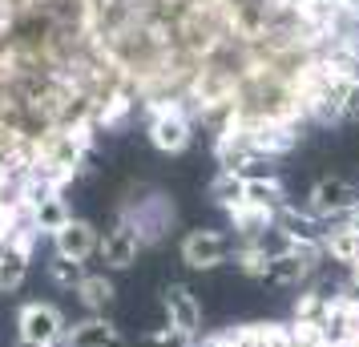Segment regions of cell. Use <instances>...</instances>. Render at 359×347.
I'll return each instance as SVG.
<instances>
[{
	"label": "cell",
	"mask_w": 359,
	"mask_h": 347,
	"mask_svg": "<svg viewBox=\"0 0 359 347\" xmlns=\"http://www.w3.org/2000/svg\"><path fill=\"white\" fill-rule=\"evenodd\" d=\"M117 222L130 226L142 247H154V243H162L165 234L174 231L178 210H174V202L165 198L162 190H133L130 198L117 206Z\"/></svg>",
	"instance_id": "6da1fadb"
},
{
	"label": "cell",
	"mask_w": 359,
	"mask_h": 347,
	"mask_svg": "<svg viewBox=\"0 0 359 347\" xmlns=\"http://www.w3.org/2000/svg\"><path fill=\"white\" fill-rule=\"evenodd\" d=\"M146 114H149L146 133H149V142H154V149H162V154H182V149L190 146L194 121L182 109V101H174V97L146 101Z\"/></svg>",
	"instance_id": "7a4b0ae2"
},
{
	"label": "cell",
	"mask_w": 359,
	"mask_h": 347,
	"mask_svg": "<svg viewBox=\"0 0 359 347\" xmlns=\"http://www.w3.org/2000/svg\"><path fill=\"white\" fill-rule=\"evenodd\" d=\"M65 327L69 319L61 315L57 303H25L17 311V335H20V347H61L65 339Z\"/></svg>",
	"instance_id": "3957f363"
},
{
	"label": "cell",
	"mask_w": 359,
	"mask_h": 347,
	"mask_svg": "<svg viewBox=\"0 0 359 347\" xmlns=\"http://www.w3.org/2000/svg\"><path fill=\"white\" fill-rule=\"evenodd\" d=\"M182 263L190 266V271H214V266H222L230 259V238L222 231H190L182 238Z\"/></svg>",
	"instance_id": "277c9868"
},
{
	"label": "cell",
	"mask_w": 359,
	"mask_h": 347,
	"mask_svg": "<svg viewBox=\"0 0 359 347\" xmlns=\"http://www.w3.org/2000/svg\"><path fill=\"white\" fill-rule=\"evenodd\" d=\"M355 206H359V186L343 182V178H319L311 186V215H319L323 222L343 218Z\"/></svg>",
	"instance_id": "5b68a950"
},
{
	"label": "cell",
	"mask_w": 359,
	"mask_h": 347,
	"mask_svg": "<svg viewBox=\"0 0 359 347\" xmlns=\"http://www.w3.org/2000/svg\"><path fill=\"white\" fill-rule=\"evenodd\" d=\"M162 307H165V323H170V327H178L182 335L198 339V331H202V303L194 299L190 287L170 283L162 291Z\"/></svg>",
	"instance_id": "8992f818"
},
{
	"label": "cell",
	"mask_w": 359,
	"mask_h": 347,
	"mask_svg": "<svg viewBox=\"0 0 359 347\" xmlns=\"http://www.w3.org/2000/svg\"><path fill=\"white\" fill-rule=\"evenodd\" d=\"M97 243H101V234H97L93 222L69 218L65 226L53 234V254H61V259H69V263H85V259L97 254Z\"/></svg>",
	"instance_id": "52a82bcc"
},
{
	"label": "cell",
	"mask_w": 359,
	"mask_h": 347,
	"mask_svg": "<svg viewBox=\"0 0 359 347\" xmlns=\"http://www.w3.org/2000/svg\"><path fill=\"white\" fill-rule=\"evenodd\" d=\"M61 347H126V335L105 315H85V319H77V323L65 327Z\"/></svg>",
	"instance_id": "ba28073f"
},
{
	"label": "cell",
	"mask_w": 359,
	"mask_h": 347,
	"mask_svg": "<svg viewBox=\"0 0 359 347\" xmlns=\"http://www.w3.org/2000/svg\"><path fill=\"white\" fill-rule=\"evenodd\" d=\"M97 254H101V263L109 266V271H126V266L137 263V254H142V243H137V234H133L130 226L114 222V226L105 231V238L97 243Z\"/></svg>",
	"instance_id": "9c48e42d"
},
{
	"label": "cell",
	"mask_w": 359,
	"mask_h": 347,
	"mask_svg": "<svg viewBox=\"0 0 359 347\" xmlns=\"http://www.w3.org/2000/svg\"><path fill=\"white\" fill-rule=\"evenodd\" d=\"M226 218H230V231L234 234L255 238V234H262V231L275 226L278 210L275 206H259V202H250V198H238L234 206H226Z\"/></svg>",
	"instance_id": "30bf717a"
},
{
	"label": "cell",
	"mask_w": 359,
	"mask_h": 347,
	"mask_svg": "<svg viewBox=\"0 0 359 347\" xmlns=\"http://www.w3.org/2000/svg\"><path fill=\"white\" fill-rule=\"evenodd\" d=\"M319 247H323V259H331V263H343V266L359 263V231H351L343 218H331L327 222Z\"/></svg>",
	"instance_id": "8fae6325"
},
{
	"label": "cell",
	"mask_w": 359,
	"mask_h": 347,
	"mask_svg": "<svg viewBox=\"0 0 359 347\" xmlns=\"http://www.w3.org/2000/svg\"><path fill=\"white\" fill-rule=\"evenodd\" d=\"M73 295L81 299V307L89 315H105L109 307H114L117 287H114V279H109L105 271H101V275H89V271H85V279L77 283V291H73Z\"/></svg>",
	"instance_id": "7c38bea8"
},
{
	"label": "cell",
	"mask_w": 359,
	"mask_h": 347,
	"mask_svg": "<svg viewBox=\"0 0 359 347\" xmlns=\"http://www.w3.org/2000/svg\"><path fill=\"white\" fill-rule=\"evenodd\" d=\"M243 198H250V202H259V206H287V186H283V178L278 174H250L246 178V194Z\"/></svg>",
	"instance_id": "4fadbf2b"
},
{
	"label": "cell",
	"mask_w": 359,
	"mask_h": 347,
	"mask_svg": "<svg viewBox=\"0 0 359 347\" xmlns=\"http://www.w3.org/2000/svg\"><path fill=\"white\" fill-rule=\"evenodd\" d=\"M69 218H73V215H69V206H65V198H61V194H45V198L33 206V226L41 234H49V238L65 226Z\"/></svg>",
	"instance_id": "5bb4252c"
},
{
	"label": "cell",
	"mask_w": 359,
	"mask_h": 347,
	"mask_svg": "<svg viewBox=\"0 0 359 347\" xmlns=\"http://www.w3.org/2000/svg\"><path fill=\"white\" fill-rule=\"evenodd\" d=\"M25 279H29V259L17 254V250H8V247H0V295L20 291Z\"/></svg>",
	"instance_id": "9a60e30c"
},
{
	"label": "cell",
	"mask_w": 359,
	"mask_h": 347,
	"mask_svg": "<svg viewBox=\"0 0 359 347\" xmlns=\"http://www.w3.org/2000/svg\"><path fill=\"white\" fill-rule=\"evenodd\" d=\"M230 259H234V271H238V275H246V279H266V263H271V259H266L255 243L243 238L238 247H230Z\"/></svg>",
	"instance_id": "2e32d148"
},
{
	"label": "cell",
	"mask_w": 359,
	"mask_h": 347,
	"mask_svg": "<svg viewBox=\"0 0 359 347\" xmlns=\"http://www.w3.org/2000/svg\"><path fill=\"white\" fill-rule=\"evenodd\" d=\"M246 194V178L238 174V170H218L214 174V182H210V198L226 210V206H234V202Z\"/></svg>",
	"instance_id": "e0dca14e"
},
{
	"label": "cell",
	"mask_w": 359,
	"mask_h": 347,
	"mask_svg": "<svg viewBox=\"0 0 359 347\" xmlns=\"http://www.w3.org/2000/svg\"><path fill=\"white\" fill-rule=\"evenodd\" d=\"M287 331H291V347H331L319 319H291Z\"/></svg>",
	"instance_id": "ac0fdd59"
},
{
	"label": "cell",
	"mask_w": 359,
	"mask_h": 347,
	"mask_svg": "<svg viewBox=\"0 0 359 347\" xmlns=\"http://www.w3.org/2000/svg\"><path fill=\"white\" fill-rule=\"evenodd\" d=\"M49 279H53V287L77 291V283L85 279V266L81 263H69V259H61V254H53V259H49Z\"/></svg>",
	"instance_id": "d6986e66"
},
{
	"label": "cell",
	"mask_w": 359,
	"mask_h": 347,
	"mask_svg": "<svg viewBox=\"0 0 359 347\" xmlns=\"http://www.w3.org/2000/svg\"><path fill=\"white\" fill-rule=\"evenodd\" d=\"M190 343H194L190 335H182L178 327L162 323V327H154V331H149V335H146V339H142L137 347H190Z\"/></svg>",
	"instance_id": "ffe728a7"
},
{
	"label": "cell",
	"mask_w": 359,
	"mask_h": 347,
	"mask_svg": "<svg viewBox=\"0 0 359 347\" xmlns=\"http://www.w3.org/2000/svg\"><path fill=\"white\" fill-rule=\"evenodd\" d=\"M319 311H323V291H303V295L294 299V319H319Z\"/></svg>",
	"instance_id": "44dd1931"
},
{
	"label": "cell",
	"mask_w": 359,
	"mask_h": 347,
	"mask_svg": "<svg viewBox=\"0 0 359 347\" xmlns=\"http://www.w3.org/2000/svg\"><path fill=\"white\" fill-rule=\"evenodd\" d=\"M343 117H359V81H347L343 89V105H339Z\"/></svg>",
	"instance_id": "7402d4cb"
},
{
	"label": "cell",
	"mask_w": 359,
	"mask_h": 347,
	"mask_svg": "<svg viewBox=\"0 0 359 347\" xmlns=\"http://www.w3.org/2000/svg\"><path fill=\"white\" fill-rule=\"evenodd\" d=\"M347 287L359 295V263H351V279H347Z\"/></svg>",
	"instance_id": "603a6c76"
}]
</instances>
